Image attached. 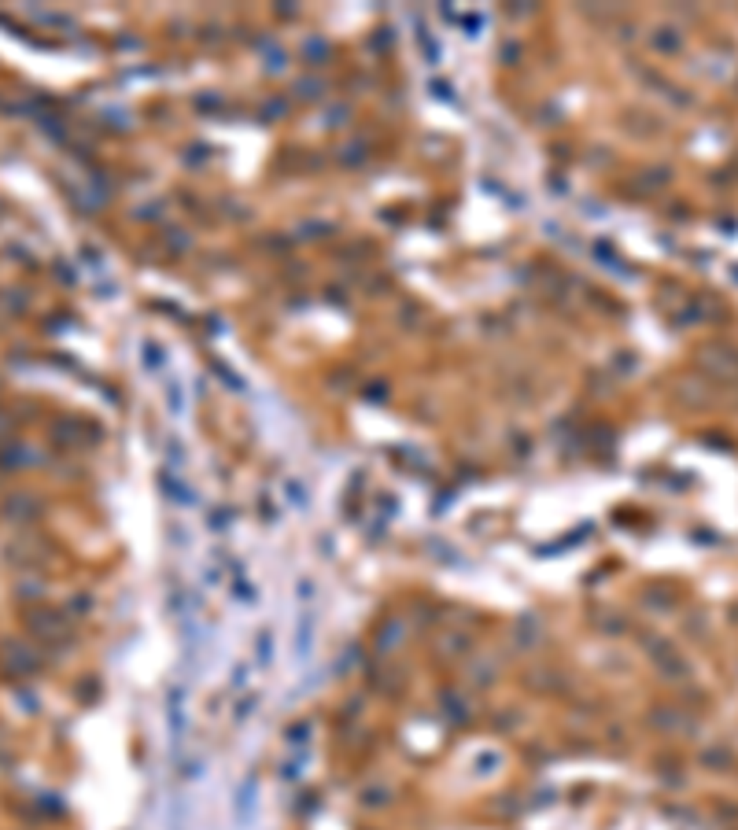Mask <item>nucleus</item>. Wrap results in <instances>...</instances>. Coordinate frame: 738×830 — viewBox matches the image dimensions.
I'll return each instance as SVG.
<instances>
[{"label":"nucleus","mask_w":738,"mask_h":830,"mask_svg":"<svg viewBox=\"0 0 738 830\" xmlns=\"http://www.w3.org/2000/svg\"><path fill=\"white\" fill-rule=\"evenodd\" d=\"M259 664H270V635L259 639Z\"/></svg>","instance_id":"obj_1"}]
</instances>
